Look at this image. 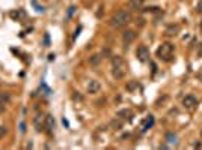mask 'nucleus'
I'll list each match as a JSON object with an SVG mask.
<instances>
[{
	"label": "nucleus",
	"instance_id": "1",
	"mask_svg": "<svg viewBox=\"0 0 202 150\" xmlns=\"http://www.w3.org/2000/svg\"><path fill=\"white\" fill-rule=\"evenodd\" d=\"M130 20H131V14H130V12L121 9V11L115 12L113 17L110 18V26L113 29H119V27L125 26L127 23H130Z\"/></svg>",
	"mask_w": 202,
	"mask_h": 150
},
{
	"label": "nucleus",
	"instance_id": "2",
	"mask_svg": "<svg viewBox=\"0 0 202 150\" xmlns=\"http://www.w3.org/2000/svg\"><path fill=\"white\" fill-rule=\"evenodd\" d=\"M112 75L116 80H121L125 77V63L121 56H115L112 59Z\"/></svg>",
	"mask_w": 202,
	"mask_h": 150
},
{
	"label": "nucleus",
	"instance_id": "3",
	"mask_svg": "<svg viewBox=\"0 0 202 150\" xmlns=\"http://www.w3.org/2000/svg\"><path fill=\"white\" fill-rule=\"evenodd\" d=\"M172 56H173V45L170 42H165L161 44L157 50V57L165 60V62H170L172 60Z\"/></svg>",
	"mask_w": 202,
	"mask_h": 150
},
{
	"label": "nucleus",
	"instance_id": "4",
	"mask_svg": "<svg viewBox=\"0 0 202 150\" xmlns=\"http://www.w3.org/2000/svg\"><path fill=\"white\" fill-rule=\"evenodd\" d=\"M45 117H47V116H44L42 112H41V114H36V117L33 119L35 129H36L38 132H42V131L45 129Z\"/></svg>",
	"mask_w": 202,
	"mask_h": 150
},
{
	"label": "nucleus",
	"instance_id": "5",
	"mask_svg": "<svg viewBox=\"0 0 202 150\" xmlns=\"http://www.w3.org/2000/svg\"><path fill=\"white\" fill-rule=\"evenodd\" d=\"M136 57L140 60V62H148V59H149V50L146 48V45L137 47V50H136Z\"/></svg>",
	"mask_w": 202,
	"mask_h": 150
},
{
	"label": "nucleus",
	"instance_id": "6",
	"mask_svg": "<svg viewBox=\"0 0 202 150\" xmlns=\"http://www.w3.org/2000/svg\"><path fill=\"white\" fill-rule=\"evenodd\" d=\"M183 105L187 110H195V107L198 105V99L195 96H192V95H188V96H186L183 99Z\"/></svg>",
	"mask_w": 202,
	"mask_h": 150
},
{
	"label": "nucleus",
	"instance_id": "7",
	"mask_svg": "<svg viewBox=\"0 0 202 150\" xmlns=\"http://www.w3.org/2000/svg\"><path fill=\"white\" fill-rule=\"evenodd\" d=\"M101 92V84L97 81V80H91L89 84H87V93L91 95H97Z\"/></svg>",
	"mask_w": 202,
	"mask_h": 150
},
{
	"label": "nucleus",
	"instance_id": "8",
	"mask_svg": "<svg viewBox=\"0 0 202 150\" xmlns=\"http://www.w3.org/2000/svg\"><path fill=\"white\" fill-rule=\"evenodd\" d=\"M134 39H136V33H134L133 30H125V32L122 33V41H124L125 47L130 45Z\"/></svg>",
	"mask_w": 202,
	"mask_h": 150
},
{
	"label": "nucleus",
	"instance_id": "9",
	"mask_svg": "<svg viewBox=\"0 0 202 150\" xmlns=\"http://www.w3.org/2000/svg\"><path fill=\"white\" fill-rule=\"evenodd\" d=\"M178 32H180L178 24H170V26H168V29H166V35L168 36H175Z\"/></svg>",
	"mask_w": 202,
	"mask_h": 150
},
{
	"label": "nucleus",
	"instance_id": "10",
	"mask_svg": "<svg viewBox=\"0 0 202 150\" xmlns=\"http://www.w3.org/2000/svg\"><path fill=\"white\" fill-rule=\"evenodd\" d=\"M143 3H145V0H130L128 6H130V9L137 11V9H140V8H142V5H143Z\"/></svg>",
	"mask_w": 202,
	"mask_h": 150
},
{
	"label": "nucleus",
	"instance_id": "11",
	"mask_svg": "<svg viewBox=\"0 0 202 150\" xmlns=\"http://www.w3.org/2000/svg\"><path fill=\"white\" fill-rule=\"evenodd\" d=\"M101 59H103V56H101V54H94L92 57H89V63L92 66H97V65L101 63Z\"/></svg>",
	"mask_w": 202,
	"mask_h": 150
},
{
	"label": "nucleus",
	"instance_id": "12",
	"mask_svg": "<svg viewBox=\"0 0 202 150\" xmlns=\"http://www.w3.org/2000/svg\"><path fill=\"white\" fill-rule=\"evenodd\" d=\"M153 125H154V117L153 116H149L145 122H143V126H142V131L145 132V131H148L151 126H153Z\"/></svg>",
	"mask_w": 202,
	"mask_h": 150
},
{
	"label": "nucleus",
	"instance_id": "13",
	"mask_svg": "<svg viewBox=\"0 0 202 150\" xmlns=\"http://www.w3.org/2000/svg\"><path fill=\"white\" fill-rule=\"evenodd\" d=\"M54 126V119L52 116H47L45 117V129H53Z\"/></svg>",
	"mask_w": 202,
	"mask_h": 150
},
{
	"label": "nucleus",
	"instance_id": "14",
	"mask_svg": "<svg viewBox=\"0 0 202 150\" xmlns=\"http://www.w3.org/2000/svg\"><path fill=\"white\" fill-rule=\"evenodd\" d=\"M166 141L169 144H176V143H178V137H176V134H169L166 137Z\"/></svg>",
	"mask_w": 202,
	"mask_h": 150
},
{
	"label": "nucleus",
	"instance_id": "15",
	"mask_svg": "<svg viewBox=\"0 0 202 150\" xmlns=\"http://www.w3.org/2000/svg\"><path fill=\"white\" fill-rule=\"evenodd\" d=\"M110 126H112L113 129H121V128H122V120H121V119H115V120H112Z\"/></svg>",
	"mask_w": 202,
	"mask_h": 150
},
{
	"label": "nucleus",
	"instance_id": "16",
	"mask_svg": "<svg viewBox=\"0 0 202 150\" xmlns=\"http://www.w3.org/2000/svg\"><path fill=\"white\" fill-rule=\"evenodd\" d=\"M118 116H119L121 119H124V117H131V111H130L128 108H125V110H121V111L118 112Z\"/></svg>",
	"mask_w": 202,
	"mask_h": 150
},
{
	"label": "nucleus",
	"instance_id": "17",
	"mask_svg": "<svg viewBox=\"0 0 202 150\" xmlns=\"http://www.w3.org/2000/svg\"><path fill=\"white\" fill-rule=\"evenodd\" d=\"M137 87H139L137 81H130V83L127 84V90H128V92H134V90H137Z\"/></svg>",
	"mask_w": 202,
	"mask_h": 150
},
{
	"label": "nucleus",
	"instance_id": "18",
	"mask_svg": "<svg viewBox=\"0 0 202 150\" xmlns=\"http://www.w3.org/2000/svg\"><path fill=\"white\" fill-rule=\"evenodd\" d=\"M196 11L199 12V14H202V0H199L198 5H196Z\"/></svg>",
	"mask_w": 202,
	"mask_h": 150
},
{
	"label": "nucleus",
	"instance_id": "19",
	"mask_svg": "<svg viewBox=\"0 0 202 150\" xmlns=\"http://www.w3.org/2000/svg\"><path fill=\"white\" fill-rule=\"evenodd\" d=\"M6 132H8L6 128H0V138H3V137L6 135Z\"/></svg>",
	"mask_w": 202,
	"mask_h": 150
},
{
	"label": "nucleus",
	"instance_id": "20",
	"mask_svg": "<svg viewBox=\"0 0 202 150\" xmlns=\"http://www.w3.org/2000/svg\"><path fill=\"white\" fill-rule=\"evenodd\" d=\"M72 99H74V101H82V99H83V98H82V96H80L79 93H74V96H72Z\"/></svg>",
	"mask_w": 202,
	"mask_h": 150
},
{
	"label": "nucleus",
	"instance_id": "21",
	"mask_svg": "<svg viewBox=\"0 0 202 150\" xmlns=\"http://www.w3.org/2000/svg\"><path fill=\"white\" fill-rule=\"evenodd\" d=\"M20 128H21V134L26 132V125H24V122H21V123H20Z\"/></svg>",
	"mask_w": 202,
	"mask_h": 150
},
{
	"label": "nucleus",
	"instance_id": "22",
	"mask_svg": "<svg viewBox=\"0 0 202 150\" xmlns=\"http://www.w3.org/2000/svg\"><path fill=\"white\" fill-rule=\"evenodd\" d=\"M74 9H75L74 6H71V8H69V11H68V18H69V17L72 15V12H74Z\"/></svg>",
	"mask_w": 202,
	"mask_h": 150
},
{
	"label": "nucleus",
	"instance_id": "23",
	"mask_svg": "<svg viewBox=\"0 0 202 150\" xmlns=\"http://www.w3.org/2000/svg\"><path fill=\"white\" fill-rule=\"evenodd\" d=\"M198 53L202 56V44H199V45H198Z\"/></svg>",
	"mask_w": 202,
	"mask_h": 150
},
{
	"label": "nucleus",
	"instance_id": "24",
	"mask_svg": "<svg viewBox=\"0 0 202 150\" xmlns=\"http://www.w3.org/2000/svg\"><path fill=\"white\" fill-rule=\"evenodd\" d=\"M48 60H50V62L54 60V54H50V56H48Z\"/></svg>",
	"mask_w": 202,
	"mask_h": 150
},
{
	"label": "nucleus",
	"instance_id": "25",
	"mask_svg": "<svg viewBox=\"0 0 202 150\" xmlns=\"http://www.w3.org/2000/svg\"><path fill=\"white\" fill-rule=\"evenodd\" d=\"M198 77H199V78H201V80H202V72H201V74H199V75H198Z\"/></svg>",
	"mask_w": 202,
	"mask_h": 150
},
{
	"label": "nucleus",
	"instance_id": "26",
	"mask_svg": "<svg viewBox=\"0 0 202 150\" xmlns=\"http://www.w3.org/2000/svg\"><path fill=\"white\" fill-rule=\"evenodd\" d=\"M201 30H202V21H201Z\"/></svg>",
	"mask_w": 202,
	"mask_h": 150
},
{
	"label": "nucleus",
	"instance_id": "27",
	"mask_svg": "<svg viewBox=\"0 0 202 150\" xmlns=\"http://www.w3.org/2000/svg\"><path fill=\"white\" fill-rule=\"evenodd\" d=\"M201 137H202V129H201Z\"/></svg>",
	"mask_w": 202,
	"mask_h": 150
}]
</instances>
